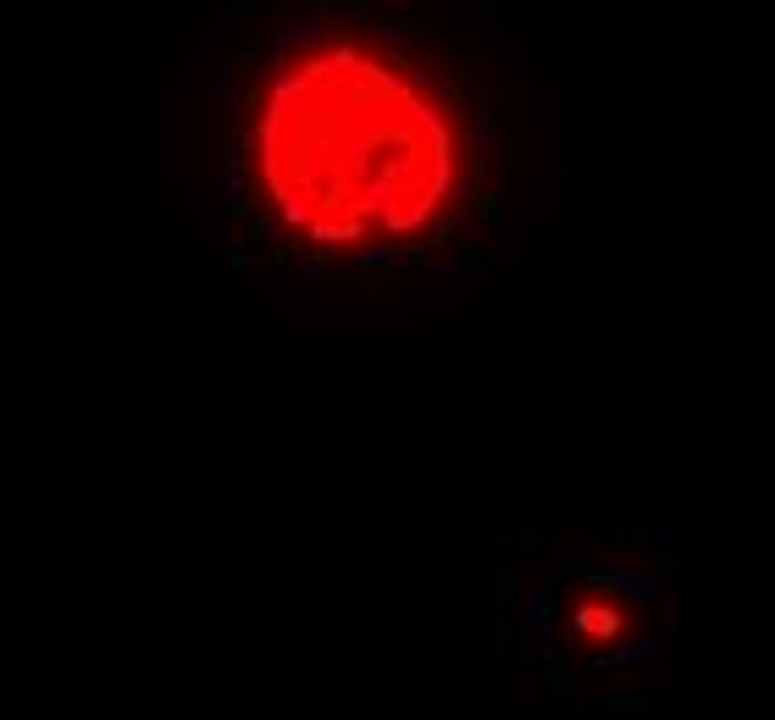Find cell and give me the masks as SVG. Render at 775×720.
<instances>
[{"instance_id":"cell-1","label":"cell","mask_w":775,"mask_h":720,"mask_svg":"<svg viewBox=\"0 0 775 720\" xmlns=\"http://www.w3.org/2000/svg\"><path fill=\"white\" fill-rule=\"evenodd\" d=\"M227 167L250 233L327 277L443 266L499 211V111L377 12H316L239 72Z\"/></svg>"},{"instance_id":"cell-2","label":"cell","mask_w":775,"mask_h":720,"mask_svg":"<svg viewBox=\"0 0 775 720\" xmlns=\"http://www.w3.org/2000/svg\"><path fill=\"white\" fill-rule=\"evenodd\" d=\"M670 643L665 565L637 554H571L537 599V648L554 682L609 687L637 676Z\"/></svg>"}]
</instances>
